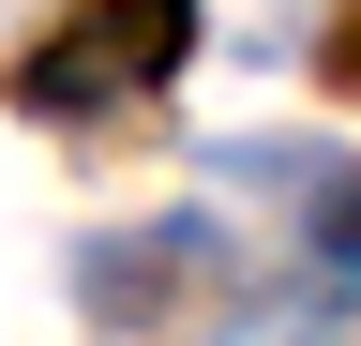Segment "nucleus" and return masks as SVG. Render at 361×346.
I'll list each match as a JSON object with an SVG mask.
<instances>
[{
	"mask_svg": "<svg viewBox=\"0 0 361 346\" xmlns=\"http://www.w3.org/2000/svg\"><path fill=\"white\" fill-rule=\"evenodd\" d=\"M180 46H196V16H180V0H135V16H61V30H30V46L0 61V91H16L30 121H106V106H151Z\"/></svg>",
	"mask_w": 361,
	"mask_h": 346,
	"instance_id": "nucleus-1",
	"label": "nucleus"
},
{
	"mask_svg": "<svg viewBox=\"0 0 361 346\" xmlns=\"http://www.w3.org/2000/svg\"><path fill=\"white\" fill-rule=\"evenodd\" d=\"M226 226L211 211H151V226H121V241H75V301L106 331H180V316H211L226 301Z\"/></svg>",
	"mask_w": 361,
	"mask_h": 346,
	"instance_id": "nucleus-2",
	"label": "nucleus"
},
{
	"mask_svg": "<svg viewBox=\"0 0 361 346\" xmlns=\"http://www.w3.org/2000/svg\"><path fill=\"white\" fill-rule=\"evenodd\" d=\"M316 256H361V166L316 181Z\"/></svg>",
	"mask_w": 361,
	"mask_h": 346,
	"instance_id": "nucleus-3",
	"label": "nucleus"
},
{
	"mask_svg": "<svg viewBox=\"0 0 361 346\" xmlns=\"http://www.w3.org/2000/svg\"><path fill=\"white\" fill-rule=\"evenodd\" d=\"M316 61H331V91H361V16H331V30H316Z\"/></svg>",
	"mask_w": 361,
	"mask_h": 346,
	"instance_id": "nucleus-4",
	"label": "nucleus"
}]
</instances>
